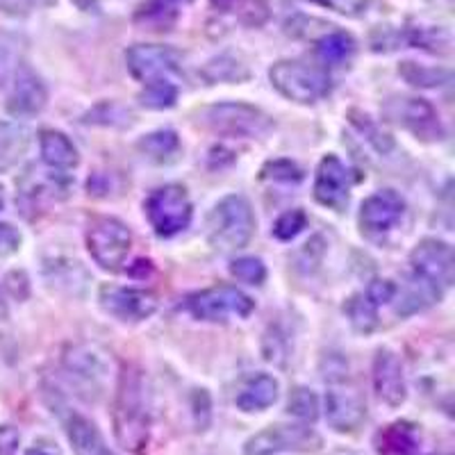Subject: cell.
Returning <instances> with one entry per match:
<instances>
[{"mask_svg":"<svg viewBox=\"0 0 455 455\" xmlns=\"http://www.w3.org/2000/svg\"><path fill=\"white\" fill-rule=\"evenodd\" d=\"M114 435L130 453H141L150 440L148 389L144 371L135 364L124 367L114 401Z\"/></svg>","mask_w":455,"mask_h":455,"instance_id":"obj_1","label":"cell"},{"mask_svg":"<svg viewBox=\"0 0 455 455\" xmlns=\"http://www.w3.org/2000/svg\"><path fill=\"white\" fill-rule=\"evenodd\" d=\"M255 214L251 203L239 194L221 198L207 219V237L219 251L243 249L253 239Z\"/></svg>","mask_w":455,"mask_h":455,"instance_id":"obj_2","label":"cell"},{"mask_svg":"<svg viewBox=\"0 0 455 455\" xmlns=\"http://www.w3.org/2000/svg\"><path fill=\"white\" fill-rule=\"evenodd\" d=\"M269 80L284 99L300 105H312L326 99L332 89L328 71L319 64H307L300 60H280L269 68Z\"/></svg>","mask_w":455,"mask_h":455,"instance_id":"obj_3","label":"cell"},{"mask_svg":"<svg viewBox=\"0 0 455 455\" xmlns=\"http://www.w3.org/2000/svg\"><path fill=\"white\" fill-rule=\"evenodd\" d=\"M150 228L160 237H176L187 230L194 217L192 198L182 185H164L150 194L144 203Z\"/></svg>","mask_w":455,"mask_h":455,"instance_id":"obj_4","label":"cell"},{"mask_svg":"<svg viewBox=\"0 0 455 455\" xmlns=\"http://www.w3.org/2000/svg\"><path fill=\"white\" fill-rule=\"evenodd\" d=\"M87 249L100 269L119 271L132 249V233L116 217L93 219L87 228Z\"/></svg>","mask_w":455,"mask_h":455,"instance_id":"obj_5","label":"cell"},{"mask_svg":"<svg viewBox=\"0 0 455 455\" xmlns=\"http://www.w3.org/2000/svg\"><path fill=\"white\" fill-rule=\"evenodd\" d=\"M323 440L306 424H275L259 430L243 444V455L315 453Z\"/></svg>","mask_w":455,"mask_h":455,"instance_id":"obj_6","label":"cell"},{"mask_svg":"<svg viewBox=\"0 0 455 455\" xmlns=\"http://www.w3.org/2000/svg\"><path fill=\"white\" fill-rule=\"evenodd\" d=\"M187 310L192 312L196 319L219 323V321H228L233 316L246 319L255 310V300L249 294H243L242 290H237V287L221 284V287L203 290L198 294L189 296L187 299Z\"/></svg>","mask_w":455,"mask_h":455,"instance_id":"obj_7","label":"cell"},{"mask_svg":"<svg viewBox=\"0 0 455 455\" xmlns=\"http://www.w3.org/2000/svg\"><path fill=\"white\" fill-rule=\"evenodd\" d=\"M207 128L223 137H262L274 128L271 116L246 103H219L205 112Z\"/></svg>","mask_w":455,"mask_h":455,"instance_id":"obj_8","label":"cell"},{"mask_svg":"<svg viewBox=\"0 0 455 455\" xmlns=\"http://www.w3.org/2000/svg\"><path fill=\"white\" fill-rule=\"evenodd\" d=\"M410 267H412V274L417 278L435 284L437 290L444 291L453 284V249L446 242H442V239H421L414 246L412 253H410Z\"/></svg>","mask_w":455,"mask_h":455,"instance_id":"obj_9","label":"cell"},{"mask_svg":"<svg viewBox=\"0 0 455 455\" xmlns=\"http://www.w3.org/2000/svg\"><path fill=\"white\" fill-rule=\"evenodd\" d=\"M99 303L109 316L119 321H146L160 307V300L153 291L140 287H121V284H103L99 291Z\"/></svg>","mask_w":455,"mask_h":455,"instance_id":"obj_10","label":"cell"},{"mask_svg":"<svg viewBox=\"0 0 455 455\" xmlns=\"http://www.w3.org/2000/svg\"><path fill=\"white\" fill-rule=\"evenodd\" d=\"M387 116L410 130L421 141H442L446 135L440 114L424 99H394L385 108Z\"/></svg>","mask_w":455,"mask_h":455,"instance_id":"obj_11","label":"cell"},{"mask_svg":"<svg viewBox=\"0 0 455 455\" xmlns=\"http://www.w3.org/2000/svg\"><path fill=\"white\" fill-rule=\"evenodd\" d=\"M125 62L132 78L141 80L144 84L166 80L171 73H180V55L169 46L157 44H137L125 51Z\"/></svg>","mask_w":455,"mask_h":455,"instance_id":"obj_12","label":"cell"},{"mask_svg":"<svg viewBox=\"0 0 455 455\" xmlns=\"http://www.w3.org/2000/svg\"><path fill=\"white\" fill-rule=\"evenodd\" d=\"M355 182L353 171L337 156H326L319 162L315 178V198L323 207L341 212L348 205V194Z\"/></svg>","mask_w":455,"mask_h":455,"instance_id":"obj_13","label":"cell"},{"mask_svg":"<svg viewBox=\"0 0 455 455\" xmlns=\"http://www.w3.org/2000/svg\"><path fill=\"white\" fill-rule=\"evenodd\" d=\"M48 103V89L44 80L28 64H19L12 76V92L7 96V112L16 119L36 116Z\"/></svg>","mask_w":455,"mask_h":455,"instance_id":"obj_14","label":"cell"},{"mask_svg":"<svg viewBox=\"0 0 455 455\" xmlns=\"http://www.w3.org/2000/svg\"><path fill=\"white\" fill-rule=\"evenodd\" d=\"M348 380L332 383L326 394V419L337 433H353L367 419V403L357 389L347 387Z\"/></svg>","mask_w":455,"mask_h":455,"instance_id":"obj_15","label":"cell"},{"mask_svg":"<svg viewBox=\"0 0 455 455\" xmlns=\"http://www.w3.org/2000/svg\"><path fill=\"white\" fill-rule=\"evenodd\" d=\"M62 367L78 385H84L87 389H99L109 373V360L108 353L100 351L99 347L76 344L64 351Z\"/></svg>","mask_w":455,"mask_h":455,"instance_id":"obj_16","label":"cell"},{"mask_svg":"<svg viewBox=\"0 0 455 455\" xmlns=\"http://www.w3.org/2000/svg\"><path fill=\"white\" fill-rule=\"evenodd\" d=\"M373 389L378 398L389 408H398L408 398V383H405L403 364L398 355L389 348H380L373 357Z\"/></svg>","mask_w":455,"mask_h":455,"instance_id":"obj_17","label":"cell"},{"mask_svg":"<svg viewBox=\"0 0 455 455\" xmlns=\"http://www.w3.org/2000/svg\"><path fill=\"white\" fill-rule=\"evenodd\" d=\"M405 212L403 196L394 189L371 194L360 207V226L369 233H387L401 221Z\"/></svg>","mask_w":455,"mask_h":455,"instance_id":"obj_18","label":"cell"},{"mask_svg":"<svg viewBox=\"0 0 455 455\" xmlns=\"http://www.w3.org/2000/svg\"><path fill=\"white\" fill-rule=\"evenodd\" d=\"M421 437L408 421H394L373 435V449L378 455H417Z\"/></svg>","mask_w":455,"mask_h":455,"instance_id":"obj_19","label":"cell"},{"mask_svg":"<svg viewBox=\"0 0 455 455\" xmlns=\"http://www.w3.org/2000/svg\"><path fill=\"white\" fill-rule=\"evenodd\" d=\"M39 150H42L44 164L51 171H60V173L73 171L80 162L78 148L60 130H42L39 132Z\"/></svg>","mask_w":455,"mask_h":455,"instance_id":"obj_20","label":"cell"},{"mask_svg":"<svg viewBox=\"0 0 455 455\" xmlns=\"http://www.w3.org/2000/svg\"><path fill=\"white\" fill-rule=\"evenodd\" d=\"M280 385L269 373H258L239 389L235 403L242 412H262L278 401Z\"/></svg>","mask_w":455,"mask_h":455,"instance_id":"obj_21","label":"cell"},{"mask_svg":"<svg viewBox=\"0 0 455 455\" xmlns=\"http://www.w3.org/2000/svg\"><path fill=\"white\" fill-rule=\"evenodd\" d=\"M67 435L76 455H112V451L105 444L103 435L96 428L93 421L78 412H71L67 417Z\"/></svg>","mask_w":455,"mask_h":455,"instance_id":"obj_22","label":"cell"},{"mask_svg":"<svg viewBox=\"0 0 455 455\" xmlns=\"http://www.w3.org/2000/svg\"><path fill=\"white\" fill-rule=\"evenodd\" d=\"M30 130L14 121H0V173L14 169L30 148Z\"/></svg>","mask_w":455,"mask_h":455,"instance_id":"obj_23","label":"cell"},{"mask_svg":"<svg viewBox=\"0 0 455 455\" xmlns=\"http://www.w3.org/2000/svg\"><path fill=\"white\" fill-rule=\"evenodd\" d=\"M194 0H146L135 14L137 26L146 30H171L176 26L180 7L189 5Z\"/></svg>","mask_w":455,"mask_h":455,"instance_id":"obj_24","label":"cell"},{"mask_svg":"<svg viewBox=\"0 0 455 455\" xmlns=\"http://www.w3.org/2000/svg\"><path fill=\"white\" fill-rule=\"evenodd\" d=\"M198 76H201L207 84L243 83V80H249L251 71L239 57L230 55V52H223V55L212 57V60L198 71Z\"/></svg>","mask_w":455,"mask_h":455,"instance_id":"obj_25","label":"cell"},{"mask_svg":"<svg viewBox=\"0 0 455 455\" xmlns=\"http://www.w3.org/2000/svg\"><path fill=\"white\" fill-rule=\"evenodd\" d=\"M316 55H319L321 62L332 64V67L347 64L355 55V39L344 30L326 32L316 42Z\"/></svg>","mask_w":455,"mask_h":455,"instance_id":"obj_26","label":"cell"},{"mask_svg":"<svg viewBox=\"0 0 455 455\" xmlns=\"http://www.w3.org/2000/svg\"><path fill=\"white\" fill-rule=\"evenodd\" d=\"M442 299V290H437L435 284L426 283V280L417 278L412 274V280L405 287V291L401 294V300H398L396 312L398 315H414V312L426 310L428 306H433L435 300Z\"/></svg>","mask_w":455,"mask_h":455,"instance_id":"obj_27","label":"cell"},{"mask_svg":"<svg viewBox=\"0 0 455 455\" xmlns=\"http://www.w3.org/2000/svg\"><path fill=\"white\" fill-rule=\"evenodd\" d=\"M137 148L150 160L171 162L176 160V156L180 153V137L173 130H156V132L141 137Z\"/></svg>","mask_w":455,"mask_h":455,"instance_id":"obj_28","label":"cell"},{"mask_svg":"<svg viewBox=\"0 0 455 455\" xmlns=\"http://www.w3.org/2000/svg\"><path fill=\"white\" fill-rule=\"evenodd\" d=\"M344 312H347L351 326L363 335H369L378 328V307L364 294L351 296L344 306Z\"/></svg>","mask_w":455,"mask_h":455,"instance_id":"obj_29","label":"cell"},{"mask_svg":"<svg viewBox=\"0 0 455 455\" xmlns=\"http://www.w3.org/2000/svg\"><path fill=\"white\" fill-rule=\"evenodd\" d=\"M398 73H401V78L408 84H412V87L435 89L442 87V84H446L451 80V73L446 71V68L421 67V64L417 62H401Z\"/></svg>","mask_w":455,"mask_h":455,"instance_id":"obj_30","label":"cell"},{"mask_svg":"<svg viewBox=\"0 0 455 455\" xmlns=\"http://www.w3.org/2000/svg\"><path fill=\"white\" fill-rule=\"evenodd\" d=\"M83 124H93V125H114V128H125V125L132 124V112L128 108H124L121 103H100L92 109V112L84 114Z\"/></svg>","mask_w":455,"mask_h":455,"instance_id":"obj_31","label":"cell"},{"mask_svg":"<svg viewBox=\"0 0 455 455\" xmlns=\"http://www.w3.org/2000/svg\"><path fill=\"white\" fill-rule=\"evenodd\" d=\"M287 412L303 424H315L319 419V398L312 389L294 387L287 401Z\"/></svg>","mask_w":455,"mask_h":455,"instance_id":"obj_32","label":"cell"},{"mask_svg":"<svg viewBox=\"0 0 455 455\" xmlns=\"http://www.w3.org/2000/svg\"><path fill=\"white\" fill-rule=\"evenodd\" d=\"M178 100V87L171 80H156L140 93V103L148 109H169Z\"/></svg>","mask_w":455,"mask_h":455,"instance_id":"obj_33","label":"cell"},{"mask_svg":"<svg viewBox=\"0 0 455 455\" xmlns=\"http://www.w3.org/2000/svg\"><path fill=\"white\" fill-rule=\"evenodd\" d=\"M408 42L430 52H449L451 35L444 28H410Z\"/></svg>","mask_w":455,"mask_h":455,"instance_id":"obj_34","label":"cell"},{"mask_svg":"<svg viewBox=\"0 0 455 455\" xmlns=\"http://www.w3.org/2000/svg\"><path fill=\"white\" fill-rule=\"evenodd\" d=\"M348 116H351V124L355 125V128L360 130V132H363L364 137H367V141L373 146V148L378 150V153H383V156H387L389 150L394 148L392 137H389L387 132H385V130L378 128V125L373 124L371 116H367V114L355 112V109H353V112L348 114Z\"/></svg>","mask_w":455,"mask_h":455,"instance_id":"obj_35","label":"cell"},{"mask_svg":"<svg viewBox=\"0 0 455 455\" xmlns=\"http://www.w3.org/2000/svg\"><path fill=\"white\" fill-rule=\"evenodd\" d=\"M19 67V44L12 35L0 32V89L5 87Z\"/></svg>","mask_w":455,"mask_h":455,"instance_id":"obj_36","label":"cell"},{"mask_svg":"<svg viewBox=\"0 0 455 455\" xmlns=\"http://www.w3.org/2000/svg\"><path fill=\"white\" fill-rule=\"evenodd\" d=\"M307 226V217L303 210H290V212L280 214L278 221L274 223V235L280 242H291L303 233V228Z\"/></svg>","mask_w":455,"mask_h":455,"instance_id":"obj_37","label":"cell"},{"mask_svg":"<svg viewBox=\"0 0 455 455\" xmlns=\"http://www.w3.org/2000/svg\"><path fill=\"white\" fill-rule=\"evenodd\" d=\"M230 274L246 284H262L267 280V267L258 258H239L230 264Z\"/></svg>","mask_w":455,"mask_h":455,"instance_id":"obj_38","label":"cell"},{"mask_svg":"<svg viewBox=\"0 0 455 455\" xmlns=\"http://www.w3.org/2000/svg\"><path fill=\"white\" fill-rule=\"evenodd\" d=\"M262 178H271L278 182H299L303 180V171L290 160H275L264 166Z\"/></svg>","mask_w":455,"mask_h":455,"instance_id":"obj_39","label":"cell"},{"mask_svg":"<svg viewBox=\"0 0 455 455\" xmlns=\"http://www.w3.org/2000/svg\"><path fill=\"white\" fill-rule=\"evenodd\" d=\"M396 294H398V287L392 283V280H387V278L371 280V283H369V287H367V291H364V296H367V299L371 300L376 307L392 303V300L396 299Z\"/></svg>","mask_w":455,"mask_h":455,"instance_id":"obj_40","label":"cell"},{"mask_svg":"<svg viewBox=\"0 0 455 455\" xmlns=\"http://www.w3.org/2000/svg\"><path fill=\"white\" fill-rule=\"evenodd\" d=\"M315 5L328 7V10L337 12L341 16H351V19H357V16H363L367 12L369 3L371 0H310Z\"/></svg>","mask_w":455,"mask_h":455,"instance_id":"obj_41","label":"cell"},{"mask_svg":"<svg viewBox=\"0 0 455 455\" xmlns=\"http://www.w3.org/2000/svg\"><path fill=\"white\" fill-rule=\"evenodd\" d=\"M21 233L12 223L0 221V258H10L21 249Z\"/></svg>","mask_w":455,"mask_h":455,"instance_id":"obj_42","label":"cell"},{"mask_svg":"<svg viewBox=\"0 0 455 455\" xmlns=\"http://www.w3.org/2000/svg\"><path fill=\"white\" fill-rule=\"evenodd\" d=\"M21 446V433L14 426H0V455H16Z\"/></svg>","mask_w":455,"mask_h":455,"instance_id":"obj_43","label":"cell"},{"mask_svg":"<svg viewBox=\"0 0 455 455\" xmlns=\"http://www.w3.org/2000/svg\"><path fill=\"white\" fill-rule=\"evenodd\" d=\"M32 5H35V0H0V12L10 16H26Z\"/></svg>","mask_w":455,"mask_h":455,"instance_id":"obj_44","label":"cell"},{"mask_svg":"<svg viewBox=\"0 0 455 455\" xmlns=\"http://www.w3.org/2000/svg\"><path fill=\"white\" fill-rule=\"evenodd\" d=\"M210 5H212L217 12H230L235 5H237V0H210Z\"/></svg>","mask_w":455,"mask_h":455,"instance_id":"obj_45","label":"cell"},{"mask_svg":"<svg viewBox=\"0 0 455 455\" xmlns=\"http://www.w3.org/2000/svg\"><path fill=\"white\" fill-rule=\"evenodd\" d=\"M73 3L83 12H99V0H73Z\"/></svg>","mask_w":455,"mask_h":455,"instance_id":"obj_46","label":"cell"},{"mask_svg":"<svg viewBox=\"0 0 455 455\" xmlns=\"http://www.w3.org/2000/svg\"><path fill=\"white\" fill-rule=\"evenodd\" d=\"M26 455H57V451L48 449V446H32Z\"/></svg>","mask_w":455,"mask_h":455,"instance_id":"obj_47","label":"cell"},{"mask_svg":"<svg viewBox=\"0 0 455 455\" xmlns=\"http://www.w3.org/2000/svg\"><path fill=\"white\" fill-rule=\"evenodd\" d=\"M7 319V303L5 299L0 296V321H5Z\"/></svg>","mask_w":455,"mask_h":455,"instance_id":"obj_48","label":"cell"},{"mask_svg":"<svg viewBox=\"0 0 455 455\" xmlns=\"http://www.w3.org/2000/svg\"><path fill=\"white\" fill-rule=\"evenodd\" d=\"M5 205V192H3V185H0V210Z\"/></svg>","mask_w":455,"mask_h":455,"instance_id":"obj_49","label":"cell"}]
</instances>
